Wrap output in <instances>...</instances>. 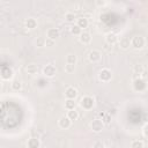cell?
<instances>
[{
	"mask_svg": "<svg viewBox=\"0 0 148 148\" xmlns=\"http://www.w3.org/2000/svg\"><path fill=\"white\" fill-rule=\"evenodd\" d=\"M131 46H133L134 49H142L143 46H145V44H146V40H145V38L142 37V36H134L131 40Z\"/></svg>",
	"mask_w": 148,
	"mask_h": 148,
	"instance_id": "1",
	"label": "cell"
},
{
	"mask_svg": "<svg viewBox=\"0 0 148 148\" xmlns=\"http://www.w3.org/2000/svg\"><path fill=\"white\" fill-rule=\"evenodd\" d=\"M94 104H95V99H94L91 96H84V97L81 99V102H80V105H81L84 110H90V109H92Z\"/></svg>",
	"mask_w": 148,
	"mask_h": 148,
	"instance_id": "2",
	"label": "cell"
},
{
	"mask_svg": "<svg viewBox=\"0 0 148 148\" xmlns=\"http://www.w3.org/2000/svg\"><path fill=\"white\" fill-rule=\"evenodd\" d=\"M146 87H147V83H146L145 79L139 77V79H135L133 81V88L136 91H143L146 89Z\"/></svg>",
	"mask_w": 148,
	"mask_h": 148,
	"instance_id": "3",
	"label": "cell"
},
{
	"mask_svg": "<svg viewBox=\"0 0 148 148\" xmlns=\"http://www.w3.org/2000/svg\"><path fill=\"white\" fill-rule=\"evenodd\" d=\"M111 77H112V73H111V71L108 69V68H103V69L99 72V74H98V79H99L102 82H109V81L111 80Z\"/></svg>",
	"mask_w": 148,
	"mask_h": 148,
	"instance_id": "4",
	"label": "cell"
},
{
	"mask_svg": "<svg viewBox=\"0 0 148 148\" xmlns=\"http://www.w3.org/2000/svg\"><path fill=\"white\" fill-rule=\"evenodd\" d=\"M103 127H104V124L102 123L101 119H94V120L91 121V124H90V128H91L92 132H95V133H99V132L103 130Z\"/></svg>",
	"mask_w": 148,
	"mask_h": 148,
	"instance_id": "5",
	"label": "cell"
},
{
	"mask_svg": "<svg viewBox=\"0 0 148 148\" xmlns=\"http://www.w3.org/2000/svg\"><path fill=\"white\" fill-rule=\"evenodd\" d=\"M57 73V69L53 65H46L44 68H43V74L46 76V77H53Z\"/></svg>",
	"mask_w": 148,
	"mask_h": 148,
	"instance_id": "6",
	"label": "cell"
},
{
	"mask_svg": "<svg viewBox=\"0 0 148 148\" xmlns=\"http://www.w3.org/2000/svg\"><path fill=\"white\" fill-rule=\"evenodd\" d=\"M101 58H102L101 51H98V50H91V51L89 52L88 59H89L91 62H97V61L101 60Z\"/></svg>",
	"mask_w": 148,
	"mask_h": 148,
	"instance_id": "7",
	"label": "cell"
},
{
	"mask_svg": "<svg viewBox=\"0 0 148 148\" xmlns=\"http://www.w3.org/2000/svg\"><path fill=\"white\" fill-rule=\"evenodd\" d=\"M65 96L67 97V99H75V97L77 96V91L74 87H68L65 91Z\"/></svg>",
	"mask_w": 148,
	"mask_h": 148,
	"instance_id": "8",
	"label": "cell"
},
{
	"mask_svg": "<svg viewBox=\"0 0 148 148\" xmlns=\"http://www.w3.org/2000/svg\"><path fill=\"white\" fill-rule=\"evenodd\" d=\"M71 124H72V121L67 118V116H62V117H60V119H59V126H60L61 128L67 130V128L71 127Z\"/></svg>",
	"mask_w": 148,
	"mask_h": 148,
	"instance_id": "9",
	"label": "cell"
},
{
	"mask_svg": "<svg viewBox=\"0 0 148 148\" xmlns=\"http://www.w3.org/2000/svg\"><path fill=\"white\" fill-rule=\"evenodd\" d=\"M46 34H47V38H50V39H52V40H56V39L60 36V32H59V30H58L57 28H51V29H49Z\"/></svg>",
	"mask_w": 148,
	"mask_h": 148,
	"instance_id": "10",
	"label": "cell"
},
{
	"mask_svg": "<svg viewBox=\"0 0 148 148\" xmlns=\"http://www.w3.org/2000/svg\"><path fill=\"white\" fill-rule=\"evenodd\" d=\"M105 42H106L108 45H113V44H116V43L118 42V37H117V35L110 32V34L106 35V37H105Z\"/></svg>",
	"mask_w": 148,
	"mask_h": 148,
	"instance_id": "11",
	"label": "cell"
},
{
	"mask_svg": "<svg viewBox=\"0 0 148 148\" xmlns=\"http://www.w3.org/2000/svg\"><path fill=\"white\" fill-rule=\"evenodd\" d=\"M27 146H28V148H39L40 147V141L37 138H30L28 140Z\"/></svg>",
	"mask_w": 148,
	"mask_h": 148,
	"instance_id": "12",
	"label": "cell"
},
{
	"mask_svg": "<svg viewBox=\"0 0 148 148\" xmlns=\"http://www.w3.org/2000/svg\"><path fill=\"white\" fill-rule=\"evenodd\" d=\"M90 40H91V35L87 31H82L80 35V42L83 44H88V43H90Z\"/></svg>",
	"mask_w": 148,
	"mask_h": 148,
	"instance_id": "13",
	"label": "cell"
},
{
	"mask_svg": "<svg viewBox=\"0 0 148 148\" xmlns=\"http://www.w3.org/2000/svg\"><path fill=\"white\" fill-rule=\"evenodd\" d=\"M1 76H2V79H5V80H9V79H12V76H13V71H12L9 67H5V68L1 69Z\"/></svg>",
	"mask_w": 148,
	"mask_h": 148,
	"instance_id": "14",
	"label": "cell"
},
{
	"mask_svg": "<svg viewBox=\"0 0 148 148\" xmlns=\"http://www.w3.org/2000/svg\"><path fill=\"white\" fill-rule=\"evenodd\" d=\"M88 24H89L88 20H87L86 17H83V16L79 17V18H77V21H76V25H77L81 30H82V29H86V28L88 27Z\"/></svg>",
	"mask_w": 148,
	"mask_h": 148,
	"instance_id": "15",
	"label": "cell"
},
{
	"mask_svg": "<svg viewBox=\"0 0 148 148\" xmlns=\"http://www.w3.org/2000/svg\"><path fill=\"white\" fill-rule=\"evenodd\" d=\"M25 27L28 29H31L32 30V29H35L37 27V21L35 18H32V17H29V18L25 20Z\"/></svg>",
	"mask_w": 148,
	"mask_h": 148,
	"instance_id": "16",
	"label": "cell"
},
{
	"mask_svg": "<svg viewBox=\"0 0 148 148\" xmlns=\"http://www.w3.org/2000/svg\"><path fill=\"white\" fill-rule=\"evenodd\" d=\"M119 45H120V47H121V49L126 50V49H128V47L131 46V42H130V39H128L127 37H123V38H120Z\"/></svg>",
	"mask_w": 148,
	"mask_h": 148,
	"instance_id": "17",
	"label": "cell"
},
{
	"mask_svg": "<svg viewBox=\"0 0 148 148\" xmlns=\"http://www.w3.org/2000/svg\"><path fill=\"white\" fill-rule=\"evenodd\" d=\"M67 118L72 121V120H76L77 118H79V113H77V111L74 109V110H68L67 111Z\"/></svg>",
	"mask_w": 148,
	"mask_h": 148,
	"instance_id": "18",
	"label": "cell"
},
{
	"mask_svg": "<svg viewBox=\"0 0 148 148\" xmlns=\"http://www.w3.org/2000/svg\"><path fill=\"white\" fill-rule=\"evenodd\" d=\"M27 72H28L29 74H36V73L38 72V67H37V65H35V64H30V65H28V66H27Z\"/></svg>",
	"mask_w": 148,
	"mask_h": 148,
	"instance_id": "19",
	"label": "cell"
},
{
	"mask_svg": "<svg viewBox=\"0 0 148 148\" xmlns=\"http://www.w3.org/2000/svg\"><path fill=\"white\" fill-rule=\"evenodd\" d=\"M65 108L68 110H74L75 109V102L74 99H66L65 101Z\"/></svg>",
	"mask_w": 148,
	"mask_h": 148,
	"instance_id": "20",
	"label": "cell"
},
{
	"mask_svg": "<svg viewBox=\"0 0 148 148\" xmlns=\"http://www.w3.org/2000/svg\"><path fill=\"white\" fill-rule=\"evenodd\" d=\"M66 62H67V64H71V65H75V64H76V56H75V54H72V53L67 54V57H66Z\"/></svg>",
	"mask_w": 148,
	"mask_h": 148,
	"instance_id": "21",
	"label": "cell"
},
{
	"mask_svg": "<svg viewBox=\"0 0 148 148\" xmlns=\"http://www.w3.org/2000/svg\"><path fill=\"white\" fill-rule=\"evenodd\" d=\"M12 88L14 89V90H20L21 88H22V83H21V81L20 80H17V79H15V80H13L12 81Z\"/></svg>",
	"mask_w": 148,
	"mask_h": 148,
	"instance_id": "22",
	"label": "cell"
},
{
	"mask_svg": "<svg viewBox=\"0 0 148 148\" xmlns=\"http://www.w3.org/2000/svg\"><path fill=\"white\" fill-rule=\"evenodd\" d=\"M71 32H72L73 35H75V36H80L81 32H82V30H81L76 24H74V25L71 27Z\"/></svg>",
	"mask_w": 148,
	"mask_h": 148,
	"instance_id": "23",
	"label": "cell"
},
{
	"mask_svg": "<svg viewBox=\"0 0 148 148\" xmlns=\"http://www.w3.org/2000/svg\"><path fill=\"white\" fill-rule=\"evenodd\" d=\"M131 148H143V142L141 140H134L131 143Z\"/></svg>",
	"mask_w": 148,
	"mask_h": 148,
	"instance_id": "24",
	"label": "cell"
},
{
	"mask_svg": "<svg viewBox=\"0 0 148 148\" xmlns=\"http://www.w3.org/2000/svg\"><path fill=\"white\" fill-rule=\"evenodd\" d=\"M65 20H66L67 22H69V23H73V22L75 21V15H74V13H66V14H65Z\"/></svg>",
	"mask_w": 148,
	"mask_h": 148,
	"instance_id": "25",
	"label": "cell"
},
{
	"mask_svg": "<svg viewBox=\"0 0 148 148\" xmlns=\"http://www.w3.org/2000/svg\"><path fill=\"white\" fill-rule=\"evenodd\" d=\"M102 123H103L104 125H109V124L111 123V114H109V113L104 114V116L102 117Z\"/></svg>",
	"mask_w": 148,
	"mask_h": 148,
	"instance_id": "26",
	"label": "cell"
},
{
	"mask_svg": "<svg viewBox=\"0 0 148 148\" xmlns=\"http://www.w3.org/2000/svg\"><path fill=\"white\" fill-rule=\"evenodd\" d=\"M74 69H75V65H71V64L65 65V72L66 73H73Z\"/></svg>",
	"mask_w": 148,
	"mask_h": 148,
	"instance_id": "27",
	"label": "cell"
},
{
	"mask_svg": "<svg viewBox=\"0 0 148 148\" xmlns=\"http://www.w3.org/2000/svg\"><path fill=\"white\" fill-rule=\"evenodd\" d=\"M36 44H37V46H39V47L45 46V39L42 38V37H38V38L36 39Z\"/></svg>",
	"mask_w": 148,
	"mask_h": 148,
	"instance_id": "28",
	"label": "cell"
},
{
	"mask_svg": "<svg viewBox=\"0 0 148 148\" xmlns=\"http://www.w3.org/2000/svg\"><path fill=\"white\" fill-rule=\"evenodd\" d=\"M54 44H56V40H52V39H50V38H46V39H45V46L52 47V46H54Z\"/></svg>",
	"mask_w": 148,
	"mask_h": 148,
	"instance_id": "29",
	"label": "cell"
},
{
	"mask_svg": "<svg viewBox=\"0 0 148 148\" xmlns=\"http://www.w3.org/2000/svg\"><path fill=\"white\" fill-rule=\"evenodd\" d=\"M134 72L136 73V74H141L142 72H143V67H142V65H135V67H134Z\"/></svg>",
	"mask_w": 148,
	"mask_h": 148,
	"instance_id": "30",
	"label": "cell"
},
{
	"mask_svg": "<svg viewBox=\"0 0 148 148\" xmlns=\"http://www.w3.org/2000/svg\"><path fill=\"white\" fill-rule=\"evenodd\" d=\"M92 148H104V143L102 141H95L92 145Z\"/></svg>",
	"mask_w": 148,
	"mask_h": 148,
	"instance_id": "31",
	"label": "cell"
},
{
	"mask_svg": "<svg viewBox=\"0 0 148 148\" xmlns=\"http://www.w3.org/2000/svg\"><path fill=\"white\" fill-rule=\"evenodd\" d=\"M142 132H143V136L146 138V136H147V125L143 126V131H142Z\"/></svg>",
	"mask_w": 148,
	"mask_h": 148,
	"instance_id": "32",
	"label": "cell"
},
{
	"mask_svg": "<svg viewBox=\"0 0 148 148\" xmlns=\"http://www.w3.org/2000/svg\"><path fill=\"white\" fill-rule=\"evenodd\" d=\"M96 3H97L98 6H102V5H104V1H97Z\"/></svg>",
	"mask_w": 148,
	"mask_h": 148,
	"instance_id": "33",
	"label": "cell"
},
{
	"mask_svg": "<svg viewBox=\"0 0 148 148\" xmlns=\"http://www.w3.org/2000/svg\"><path fill=\"white\" fill-rule=\"evenodd\" d=\"M110 148H117V147H116V146H111Z\"/></svg>",
	"mask_w": 148,
	"mask_h": 148,
	"instance_id": "34",
	"label": "cell"
},
{
	"mask_svg": "<svg viewBox=\"0 0 148 148\" xmlns=\"http://www.w3.org/2000/svg\"><path fill=\"white\" fill-rule=\"evenodd\" d=\"M1 88H2V84H1V82H0V90H1Z\"/></svg>",
	"mask_w": 148,
	"mask_h": 148,
	"instance_id": "35",
	"label": "cell"
}]
</instances>
